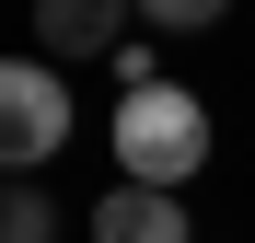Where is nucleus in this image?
<instances>
[{
  "label": "nucleus",
  "instance_id": "obj_6",
  "mask_svg": "<svg viewBox=\"0 0 255 243\" xmlns=\"http://www.w3.org/2000/svg\"><path fill=\"white\" fill-rule=\"evenodd\" d=\"M221 12H232V0H139V23H151V35H209Z\"/></svg>",
  "mask_w": 255,
  "mask_h": 243
},
{
  "label": "nucleus",
  "instance_id": "obj_1",
  "mask_svg": "<svg viewBox=\"0 0 255 243\" xmlns=\"http://www.w3.org/2000/svg\"><path fill=\"white\" fill-rule=\"evenodd\" d=\"M105 139H116V185H162V197H186V185L209 174V104L186 93V81L116 93Z\"/></svg>",
  "mask_w": 255,
  "mask_h": 243
},
{
  "label": "nucleus",
  "instance_id": "obj_4",
  "mask_svg": "<svg viewBox=\"0 0 255 243\" xmlns=\"http://www.w3.org/2000/svg\"><path fill=\"white\" fill-rule=\"evenodd\" d=\"M93 243H197V232H186V197H162V185H105V197H93Z\"/></svg>",
  "mask_w": 255,
  "mask_h": 243
},
{
  "label": "nucleus",
  "instance_id": "obj_5",
  "mask_svg": "<svg viewBox=\"0 0 255 243\" xmlns=\"http://www.w3.org/2000/svg\"><path fill=\"white\" fill-rule=\"evenodd\" d=\"M0 243H70V220H58V197L35 185V174H0Z\"/></svg>",
  "mask_w": 255,
  "mask_h": 243
},
{
  "label": "nucleus",
  "instance_id": "obj_3",
  "mask_svg": "<svg viewBox=\"0 0 255 243\" xmlns=\"http://www.w3.org/2000/svg\"><path fill=\"white\" fill-rule=\"evenodd\" d=\"M35 58L47 70H81V58H116L128 47V23H139V0H35Z\"/></svg>",
  "mask_w": 255,
  "mask_h": 243
},
{
  "label": "nucleus",
  "instance_id": "obj_2",
  "mask_svg": "<svg viewBox=\"0 0 255 243\" xmlns=\"http://www.w3.org/2000/svg\"><path fill=\"white\" fill-rule=\"evenodd\" d=\"M58 151H70V70L0 58V174H35Z\"/></svg>",
  "mask_w": 255,
  "mask_h": 243
}]
</instances>
